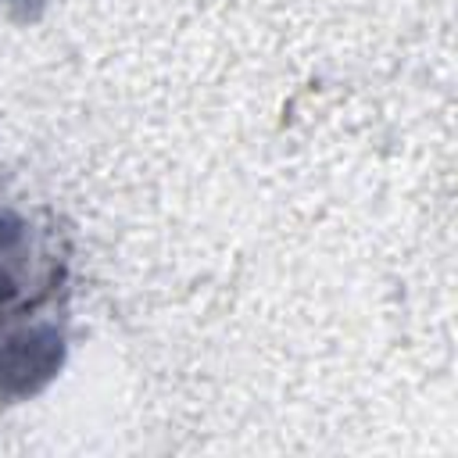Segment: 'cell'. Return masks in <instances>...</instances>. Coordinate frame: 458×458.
<instances>
[{"label": "cell", "instance_id": "cell-1", "mask_svg": "<svg viewBox=\"0 0 458 458\" xmlns=\"http://www.w3.org/2000/svg\"><path fill=\"white\" fill-rule=\"evenodd\" d=\"M68 279V243L50 211L0 197V322L36 315Z\"/></svg>", "mask_w": 458, "mask_h": 458}, {"label": "cell", "instance_id": "cell-2", "mask_svg": "<svg viewBox=\"0 0 458 458\" xmlns=\"http://www.w3.org/2000/svg\"><path fill=\"white\" fill-rule=\"evenodd\" d=\"M68 358V333L50 315L0 322V401H29L47 390Z\"/></svg>", "mask_w": 458, "mask_h": 458}, {"label": "cell", "instance_id": "cell-3", "mask_svg": "<svg viewBox=\"0 0 458 458\" xmlns=\"http://www.w3.org/2000/svg\"><path fill=\"white\" fill-rule=\"evenodd\" d=\"M54 0H0V18L14 21V25H32L47 14Z\"/></svg>", "mask_w": 458, "mask_h": 458}]
</instances>
